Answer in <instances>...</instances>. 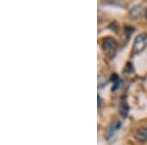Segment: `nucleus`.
Returning <instances> with one entry per match:
<instances>
[{
    "label": "nucleus",
    "instance_id": "obj_1",
    "mask_svg": "<svg viewBox=\"0 0 147 145\" xmlns=\"http://www.w3.org/2000/svg\"><path fill=\"white\" fill-rule=\"evenodd\" d=\"M102 50L104 54L109 58H114L118 50V43L112 37H107L103 40L102 43Z\"/></svg>",
    "mask_w": 147,
    "mask_h": 145
},
{
    "label": "nucleus",
    "instance_id": "obj_2",
    "mask_svg": "<svg viewBox=\"0 0 147 145\" xmlns=\"http://www.w3.org/2000/svg\"><path fill=\"white\" fill-rule=\"evenodd\" d=\"M147 46V34H140L136 37L132 52L134 54H140Z\"/></svg>",
    "mask_w": 147,
    "mask_h": 145
},
{
    "label": "nucleus",
    "instance_id": "obj_3",
    "mask_svg": "<svg viewBox=\"0 0 147 145\" xmlns=\"http://www.w3.org/2000/svg\"><path fill=\"white\" fill-rule=\"evenodd\" d=\"M136 138L141 142L147 141V127H141L136 132Z\"/></svg>",
    "mask_w": 147,
    "mask_h": 145
},
{
    "label": "nucleus",
    "instance_id": "obj_4",
    "mask_svg": "<svg viewBox=\"0 0 147 145\" xmlns=\"http://www.w3.org/2000/svg\"><path fill=\"white\" fill-rule=\"evenodd\" d=\"M129 105H127V103L125 102V100L122 101V103H121L120 105V112L121 114H122V116L124 118H125L127 116V114H129Z\"/></svg>",
    "mask_w": 147,
    "mask_h": 145
},
{
    "label": "nucleus",
    "instance_id": "obj_5",
    "mask_svg": "<svg viewBox=\"0 0 147 145\" xmlns=\"http://www.w3.org/2000/svg\"><path fill=\"white\" fill-rule=\"evenodd\" d=\"M142 14V9H141V6H136V7H134L130 11V16H131L134 19H136V18H139Z\"/></svg>",
    "mask_w": 147,
    "mask_h": 145
},
{
    "label": "nucleus",
    "instance_id": "obj_6",
    "mask_svg": "<svg viewBox=\"0 0 147 145\" xmlns=\"http://www.w3.org/2000/svg\"><path fill=\"white\" fill-rule=\"evenodd\" d=\"M121 127V123L120 122H116L114 125H112L110 127V128H109L108 132H107V138H109L110 136H113L114 132H116V130H118L119 128Z\"/></svg>",
    "mask_w": 147,
    "mask_h": 145
},
{
    "label": "nucleus",
    "instance_id": "obj_7",
    "mask_svg": "<svg viewBox=\"0 0 147 145\" xmlns=\"http://www.w3.org/2000/svg\"><path fill=\"white\" fill-rule=\"evenodd\" d=\"M111 82L114 84V86H113V90H116L118 88V86L120 85L121 82H120V78L119 77H118L116 74H114V75H112V77H111Z\"/></svg>",
    "mask_w": 147,
    "mask_h": 145
},
{
    "label": "nucleus",
    "instance_id": "obj_8",
    "mask_svg": "<svg viewBox=\"0 0 147 145\" xmlns=\"http://www.w3.org/2000/svg\"><path fill=\"white\" fill-rule=\"evenodd\" d=\"M99 80H98V86H99V88H102L103 86H105L106 84H107V82H108V80H106V77L105 76H99Z\"/></svg>",
    "mask_w": 147,
    "mask_h": 145
},
{
    "label": "nucleus",
    "instance_id": "obj_9",
    "mask_svg": "<svg viewBox=\"0 0 147 145\" xmlns=\"http://www.w3.org/2000/svg\"><path fill=\"white\" fill-rule=\"evenodd\" d=\"M101 105V98H100V96H98V106H100Z\"/></svg>",
    "mask_w": 147,
    "mask_h": 145
},
{
    "label": "nucleus",
    "instance_id": "obj_10",
    "mask_svg": "<svg viewBox=\"0 0 147 145\" xmlns=\"http://www.w3.org/2000/svg\"><path fill=\"white\" fill-rule=\"evenodd\" d=\"M145 17L147 18V9H146V10H145Z\"/></svg>",
    "mask_w": 147,
    "mask_h": 145
}]
</instances>
